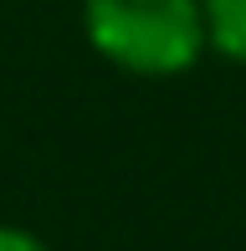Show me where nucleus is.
<instances>
[{"instance_id":"7ed1b4c3","label":"nucleus","mask_w":246,"mask_h":251,"mask_svg":"<svg viewBox=\"0 0 246 251\" xmlns=\"http://www.w3.org/2000/svg\"><path fill=\"white\" fill-rule=\"evenodd\" d=\"M0 251H47V241L21 231V226H0Z\"/></svg>"},{"instance_id":"f03ea898","label":"nucleus","mask_w":246,"mask_h":251,"mask_svg":"<svg viewBox=\"0 0 246 251\" xmlns=\"http://www.w3.org/2000/svg\"><path fill=\"white\" fill-rule=\"evenodd\" d=\"M205 5V41L216 56L246 67V0H200Z\"/></svg>"},{"instance_id":"f257e3e1","label":"nucleus","mask_w":246,"mask_h":251,"mask_svg":"<svg viewBox=\"0 0 246 251\" xmlns=\"http://www.w3.org/2000/svg\"><path fill=\"white\" fill-rule=\"evenodd\" d=\"M82 36L108 67L149 82L185 77L210 51L200 0H82Z\"/></svg>"}]
</instances>
